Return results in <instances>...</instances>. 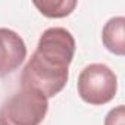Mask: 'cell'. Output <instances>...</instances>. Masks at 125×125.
Instances as JSON below:
<instances>
[{
	"label": "cell",
	"mask_w": 125,
	"mask_h": 125,
	"mask_svg": "<svg viewBox=\"0 0 125 125\" xmlns=\"http://www.w3.org/2000/svg\"><path fill=\"white\" fill-rule=\"evenodd\" d=\"M75 54V38L62 27L47 28L37 44V50L21 75V85L34 88L47 99L65 88L69 78V65Z\"/></svg>",
	"instance_id": "6da1fadb"
},
{
	"label": "cell",
	"mask_w": 125,
	"mask_h": 125,
	"mask_svg": "<svg viewBox=\"0 0 125 125\" xmlns=\"http://www.w3.org/2000/svg\"><path fill=\"white\" fill-rule=\"evenodd\" d=\"M49 110V99L22 87L0 104V125H40Z\"/></svg>",
	"instance_id": "7a4b0ae2"
},
{
	"label": "cell",
	"mask_w": 125,
	"mask_h": 125,
	"mask_svg": "<svg viewBox=\"0 0 125 125\" xmlns=\"http://www.w3.org/2000/svg\"><path fill=\"white\" fill-rule=\"evenodd\" d=\"M80 97L93 106H102L113 100L118 90L115 72L104 63H91L85 66L77 83Z\"/></svg>",
	"instance_id": "3957f363"
},
{
	"label": "cell",
	"mask_w": 125,
	"mask_h": 125,
	"mask_svg": "<svg viewBox=\"0 0 125 125\" xmlns=\"http://www.w3.org/2000/svg\"><path fill=\"white\" fill-rule=\"evenodd\" d=\"M25 57L27 46L22 37L9 28H0V77L16 71Z\"/></svg>",
	"instance_id": "277c9868"
},
{
	"label": "cell",
	"mask_w": 125,
	"mask_h": 125,
	"mask_svg": "<svg viewBox=\"0 0 125 125\" xmlns=\"http://www.w3.org/2000/svg\"><path fill=\"white\" fill-rule=\"evenodd\" d=\"M102 40L104 47L110 53L116 56H124L125 54V18L124 16L110 18L102 30Z\"/></svg>",
	"instance_id": "5b68a950"
},
{
	"label": "cell",
	"mask_w": 125,
	"mask_h": 125,
	"mask_svg": "<svg viewBox=\"0 0 125 125\" xmlns=\"http://www.w3.org/2000/svg\"><path fill=\"white\" fill-rule=\"evenodd\" d=\"M41 15L47 18H65L77 8V0H43L32 2Z\"/></svg>",
	"instance_id": "8992f818"
},
{
	"label": "cell",
	"mask_w": 125,
	"mask_h": 125,
	"mask_svg": "<svg viewBox=\"0 0 125 125\" xmlns=\"http://www.w3.org/2000/svg\"><path fill=\"white\" fill-rule=\"evenodd\" d=\"M104 125H125V107L119 104L109 110L104 118Z\"/></svg>",
	"instance_id": "52a82bcc"
}]
</instances>
